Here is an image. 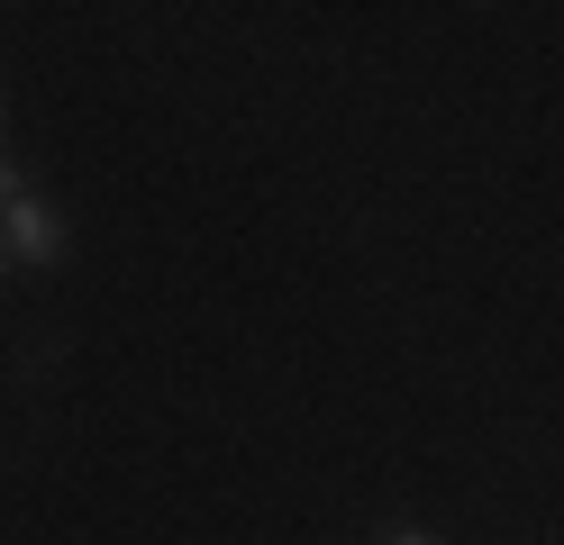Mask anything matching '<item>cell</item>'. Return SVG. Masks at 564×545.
Listing matches in <instances>:
<instances>
[{
  "label": "cell",
  "mask_w": 564,
  "mask_h": 545,
  "mask_svg": "<svg viewBox=\"0 0 564 545\" xmlns=\"http://www.w3.org/2000/svg\"><path fill=\"white\" fill-rule=\"evenodd\" d=\"M0 273H10V246H0Z\"/></svg>",
  "instance_id": "277c9868"
},
{
  "label": "cell",
  "mask_w": 564,
  "mask_h": 545,
  "mask_svg": "<svg viewBox=\"0 0 564 545\" xmlns=\"http://www.w3.org/2000/svg\"><path fill=\"white\" fill-rule=\"evenodd\" d=\"M392 545H437V536H419V527H401V536H392Z\"/></svg>",
  "instance_id": "3957f363"
},
{
  "label": "cell",
  "mask_w": 564,
  "mask_h": 545,
  "mask_svg": "<svg viewBox=\"0 0 564 545\" xmlns=\"http://www.w3.org/2000/svg\"><path fill=\"white\" fill-rule=\"evenodd\" d=\"M19 192H28V182H19V164H10V145H0V209H10Z\"/></svg>",
  "instance_id": "7a4b0ae2"
},
{
  "label": "cell",
  "mask_w": 564,
  "mask_h": 545,
  "mask_svg": "<svg viewBox=\"0 0 564 545\" xmlns=\"http://www.w3.org/2000/svg\"><path fill=\"white\" fill-rule=\"evenodd\" d=\"M0 246H10V264L55 273L64 254H74V228H64V209H55L46 192H19L10 209H0Z\"/></svg>",
  "instance_id": "6da1fadb"
}]
</instances>
